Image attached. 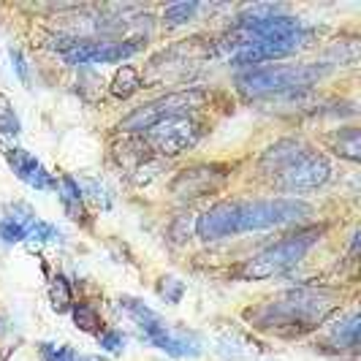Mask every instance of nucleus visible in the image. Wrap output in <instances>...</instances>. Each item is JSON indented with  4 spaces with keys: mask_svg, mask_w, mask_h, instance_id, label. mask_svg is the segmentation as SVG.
<instances>
[{
    "mask_svg": "<svg viewBox=\"0 0 361 361\" xmlns=\"http://www.w3.org/2000/svg\"><path fill=\"white\" fill-rule=\"evenodd\" d=\"M313 207L299 198H258V201H223L207 209L198 223L196 234L204 242H215L223 236H236L247 231L285 226L302 218H310Z\"/></svg>",
    "mask_w": 361,
    "mask_h": 361,
    "instance_id": "1",
    "label": "nucleus"
},
{
    "mask_svg": "<svg viewBox=\"0 0 361 361\" xmlns=\"http://www.w3.org/2000/svg\"><path fill=\"white\" fill-rule=\"evenodd\" d=\"M337 305V293L326 288H296L282 293L277 302L267 305L258 313H247L256 318L264 329H293V331H307L318 326L323 318L329 316Z\"/></svg>",
    "mask_w": 361,
    "mask_h": 361,
    "instance_id": "2",
    "label": "nucleus"
},
{
    "mask_svg": "<svg viewBox=\"0 0 361 361\" xmlns=\"http://www.w3.org/2000/svg\"><path fill=\"white\" fill-rule=\"evenodd\" d=\"M120 305L134 316V320L141 326V331H144V337H147L155 348H161L163 353L180 356V359L182 356H198V353H201V342H198L196 334L174 329L172 323H166L163 318L158 316V313H152V310H149L147 305H141L138 299L125 296V299H120Z\"/></svg>",
    "mask_w": 361,
    "mask_h": 361,
    "instance_id": "3",
    "label": "nucleus"
},
{
    "mask_svg": "<svg viewBox=\"0 0 361 361\" xmlns=\"http://www.w3.org/2000/svg\"><path fill=\"white\" fill-rule=\"evenodd\" d=\"M318 239H320V228H310V231H302L296 236H288V239L267 247L264 253H258L256 258H250L245 264V269H242V277L267 280V277H274L280 271L291 269L307 256V250L316 245Z\"/></svg>",
    "mask_w": 361,
    "mask_h": 361,
    "instance_id": "4",
    "label": "nucleus"
},
{
    "mask_svg": "<svg viewBox=\"0 0 361 361\" xmlns=\"http://www.w3.org/2000/svg\"><path fill=\"white\" fill-rule=\"evenodd\" d=\"M326 74V68L318 65H269L256 68L239 76V87L247 95H269V92L299 90L318 82Z\"/></svg>",
    "mask_w": 361,
    "mask_h": 361,
    "instance_id": "5",
    "label": "nucleus"
},
{
    "mask_svg": "<svg viewBox=\"0 0 361 361\" xmlns=\"http://www.w3.org/2000/svg\"><path fill=\"white\" fill-rule=\"evenodd\" d=\"M204 103V92L201 90H182L169 92L147 106H138L134 114H128L120 123V131H149L155 123L166 120V117H185L190 109H198Z\"/></svg>",
    "mask_w": 361,
    "mask_h": 361,
    "instance_id": "6",
    "label": "nucleus"
},
{
    "mask_svg": "<svg viewBox=\"0 0 361 361\" xmlns=\"http://www.w3.org/2000/svg\"><path fill=\"white\" fill-rule=\"evenodd\" d=\"M329 174H331L329 161L313 149H305L291 166H285L277 174V185L282 190H291V193H307V190H318L329 180Z\"/></svg>",
    "mask_w": 361,
    "mask_h": 361,
    "instance_id": "7",
    "label": "nucleus"
},
{
    "mask_svg": "<svg viewBox=\"0 0 361 361\" xmlns=\"http://www.w3.org/2000/svg\"><path fill=\"white\" fill-rule=\"evenodd\" d=\"M147 141L163 155H180L198 141V125L187 117H166L147 131Z\"/></svg>",
    "mask_w": 361,
    "mask_h": 361,
    "instance_id": "8",
    "label": "nucleus"
},
{
    "mask_svg": "<svg viewBox=\"0 0 361 361\" xmlns=\"http://www.w3.org/2000/svg\"><path fill=\"white\" fill-rule=\"evenodd\" d=\"M307 41V36L299 30L293 36H285V39H277V41H261V44H250L242 46L231 54V63L234 65H258L264 60H274V57H285V54H293L299 52Z\"/></svg>",
    "mask_w": 361,
    "mask_h": 361,
    "instance_id": "9",
    "label": "nucleus"
},
{
    "mask_svg": "<svg viewBox=\"0 0 361 361\" xmlns=\"http://www.w3.org/2000/svg\"><path fill=\"white\" fill-rule=\"evenodd\" d=\"M138 52V41L128 44H76L65 52V60L71 65H87V63H120Z\"/></svg>",
    "mask_w": 361,
    "mask_h": 361,
    "instance_id": "10",
    "label": "nucleus"
},
{
    "mask_svg": "<svg viewBox=\"0 0 361 361\" xmlns=\"http://www.w3.org/2000/svg\"><path fill=\"white\" fill-rule=\"evenodd\" d=\"M6 161H8V166L14 169V174H17L19 180L33 185L36 190H54V187H57V182L52 180V174L46 172L30 152H25V149H19V147H11V149L6 152Z\"/></svg>",
    "mask_w": 361,
    "mask_h": 361,
    "instance_id": "11",
    "label": "nucleus"
},
{
    "mask_svg": "<svg viewBox=\"0 0 361 361\" xmlns=\"http://www.w3.org/2000/svg\"><path fill=\"white\" fill-rule=\"evenodd\" d=\"M226 180V174H220L218 169L212 166H198V169H190V172H182L177 180L172 182V190L182 196V198H196V196H204L215 187H220Z\"/></svg>",
    "mask_w": 361,
    "mask_h": 361,
    "instance_id": "12",
    "label": "nucleus"
},
{
    "mask_svg": "<svg viewBox=\"0 0 361 361\" xmlns=\"http://www.w3.org/2000/svg\"><path fill=\"white\" fill-rule=\"evenodd\" d=\"M307 147L302 144V141H280V144H274L267 149V155H264V161H261V169L267 172V174H280L285 166H291L302 152H305Z\"/></svg>",
    "mask_w": 361,
    "mask_h": 361,
    "instance_id": "13",
    "label": "nucleus"
},
{
    "mask_svg": "<svg viewBox=\"0 0 361 361\" xmlns=\"http://www.w3.org/2000/svg\"><path fill=\"white\" fill-rule=\"evenodd\" d=\"M60 198H63V207L68 212V218L74 220H82L85 218V207H82V187L74 177H63L60 180Z\"/></svg>",
    "mask_w": 361,
    "mask_h": 361,
    "instance_id": "14",
    "label": "nucleus"
},
{
    "mask_svg": "<svg viewBox=\"0 0 361 361\" xmlns=\"http://www.w3.org/2000/svg\"><path fill=\"white\" fill-rule=\"evenodd\" d=\"M141 87V76H138V71H136L134 65H123L117 74H114V79H112V95L114 98H131L134 92H138Z\"/></svg>",
    "mask_w": 361,
    "mask_h": 361,
    "instance_id": "15",
    "label": "nucleus"
},
{
    "mask_svg": "<svg viewBox=\"0 0 361 361\" xmlns=\"http://www.w3.org/2000/svg\"><path fill=\"white\" fill-rule=\"evenodd\" d=\"M49 302L54 307V313H68L71 310V285L65 277H54L49 285Z\"/></svg>",
    "mask_w": 361,
    "mask_h": 361,
    "instance_id": "16",
    "label": "nucleus"
},
{
    "mask_svg": "<svg viewBox=\"0 0 361 361\" xmlns=\"http://www.w3.org/2000/svg\"><path fill=\"white\" fill-rule=\"evenodd\" d=\"M71 318H74L76 329H82V331H87V334H95L98 326H101V318H98V313L92 310L90 305H76V307H71Z\"/></svg>",
    "mask_w": 361,
    "mask_h": 361,
    "instance_id": "17",
    "label": "nucleus"
},
{
    "mask_svg": "<svg viewBox=\"0 0 361 361\" xmlns=\"http://www.w3.org/2000/svg\"><path fill=\"white\" fill-rule=\"evenodd\" d=\"M359 323L361 320L356 313L348 318L345 323H340V329H337V334H334V342H337V345L356 348V345H359Z\"/></svg>",
    "mask_w": 361,
    "mask_h": 361,
    "instance_id": "18",
    "label": "nucleus"
},
{
    "mask_svg": "<svg viewBox=\"0 0 361 361\" xmlns=\"http://www.w3.org/2000/svg\"><path fill=\"white\" fill-rule=\"evenodd\" d=\"M337 152L345 155L348 161H359V131L356 128H348L342 131L337 138Z\"/></svg>",
    "mask_w": 361,
    "mask_h": 361,
    "instance_id": "19",
    "label": "nucleus"
},
{
    "mask_svg": "<svg viewBox=\"0 0 361 361\" xmlns=\"http://www.w3.org/2000/svg\"><path fill=\"white\" fill-rule=\"evenodd\" d=\"M196 8H198L196 3H174V6H169V8H166V14H163V17H166V22H169L172 28H177V25L187 22V19L196 14Z\"/></svg>",
    "mask_w": 361,
    "mask_h": 361,
    "instance_id": "20",
    "label": "nucleus"
},
{
    "mask_svg": "<svg viewBox=\"0 0 361 361\" xmlns=\"http://www.w3.org/2000/svg\"><path fill=\"white\" fill-rule=\"evenodd\" d=\"M158 293H161L169 305H177L182 299V293H185V282H180L177 277H163L161 285H158Z\"/></svg>",
    "mask_w": 361,
    "mask_h": 361,
    "instance_id": "21",
    "label": "nucleus"
},
{
    "mask_svg": "<svg viewBox=\"0 0 361 361\" xmlns=\"http://www.w3.org/2000/svg\"><path fill=\"white\" fill-rule=\"evenodd\" d=\"M0 131L8 136H17L19 134V120H17V114H14V109H11V103L0 95Z\"/></svg>",
    "mask_w": 361,
    "mask_h": 361,
    "instance_id": "22",
    "label": "nucleus"
},
{
    "mask_svg": "<svg viewBox=\"0 0 361 361\" xmlns=\"http://www.w3.org/2000/svg\"><path fill=\"white\" fill-rule=\"evenodd\" d=\"M161 172H163V163H161V161H147V158H144V161L138 163V169H136L134 180L136 185H149Z\"/></svg>",
    "mask_w": 361,
    "mask_h": 361,
    "instance_id": "23",
    "label": "nucleus"
},
{
    "mask_svg": "<svg viewBox=\"0 0 361 361\" xmlns=\"http://www.w3.org/2000/svg\"><path fill=\"white\" fill-rule=\"evenodd\" d=\"M0 239L6 242V245H14V242H22V239H28V228L19 226V223H14V220H3L0 223Z\"/></svg>",
    "mask_w": 361,
    "mask_h": 361,
    "instance_id": "24",
    "label": "nucleus"
},
{
    "mask_svg": "<svg viewBox=\"0 0 361 361\" xmlns=\"http://www.w3.org/2000/svg\"><path fill=\"white\" fill-rule=\"evenodd\" d=\"M28 236L36 239V242H54V239H60V231H57L54 226H49V223L36 220L33 226L28 228Z\"/></svg>",
    "mask_w": 361,
    "mask_h": 361,
    "instance_id": "25",
    "label": "nucleus"
},
{
    "mask_svg": "<svg viewBox=\"0 0 361 361\" xmlns=\"http://www.w3.org/2000/svg\"><path fill=\"white\" fill-rule=\"evenodd\" d=\"M85 190L90 193V198L98 204V207H103V209H109L112 207V198H109V190L103 187V185H98V180H85Z\"/></svg>",
    "mask_w": 361,
    "mask_h": 361,
    "instance_id": "26",
    "label": "nucleus"
},
{
    "mask_svg": "<svg viewBox=\"0 0 361 361\" xmlns=\"http://www.w3.org/2000/svg\"><path fill=\"white\" fill-rule=\"evenodd\" d=\"M98 342H101V348L109 351V353H120V351L125 348V337H123L120 331H103V334H98Z\"/></svg>",
    "mask_w": 361,
    "mask_h": 361,
    "instance_id": "27",
    "label": "nucleus"
},
{
    "mask_svg": "<svg viewBox=\"0 0 361 361\" xmlns=\"http://www.w3.org/2000/svg\"><path fill=\"white\" fill-rule=\"evenodd\" d=\"M41 353L46 361H79L71 348H57V345H41Z\"/></svg>",
    "mask_w": 361,
    "mask_h": 361,
    "instance_id": "28",
    "label": "nucleus"
},
{
    "mask_svg": "<svg viewBox=\"0 0 361 361\" xmlns=\"http://www.w3.org/2000/svg\"><path fill=\"white\" fill-rule=\"evenodd\" d=\"M8 54H11V63H14L17 74H19V79L28 85V82H30V76H28V65H25V57H22V52H19V49H8Z\"/></svg>",
    "mask_w": 361,
    "mask_h": 361,
    "instance_id": "29",
    "label": "nucleus"
}]
</instances>
